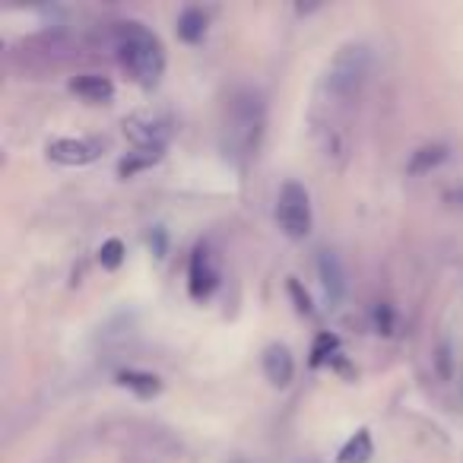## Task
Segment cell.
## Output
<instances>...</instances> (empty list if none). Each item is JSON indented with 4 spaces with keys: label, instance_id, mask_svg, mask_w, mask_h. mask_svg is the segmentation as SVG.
Instances as JSON below:
<instances>
[{
    "label": "cell",
    "instance_id": "obj_1",
    "mask_svg": "<svg viewBox=\"0 0 463 463\" xmlns=\"http://www.w3.org/2000/svg\"><path fill=\"white\" fill-rule=\"evenodd\" d=\"M118 58L143 86H153L165 70V54H162L159 39L140 22H121L118 26Z\"/></svg>",
    "mask_w": 463,
    "mask_h": 463
},
{
    "label": "cell",
    "instance_id": "obj_2",
    "mask_svg": "<svg viewBox=\"0 0 463 463\" xmlns=\"http://www.w3.org/2000/svg\"><path fill=\"white\" fill-rule=\"evenodd\" d=\"M369 76V48L365 45H346L340 48V54L334 58L330 64V74H327V86L334 95L340 99H352L359 93V86L365 83Z\"/></svg>",
    "mask_w": 463,
    "mask_h": 463
},
{
    "label": "cell",
    "instance_id": "obj_3",
    "mask_svg": "<svg viewBox=\"0 0 463 463\" xmlns=\"http://www.w3.org/2000/svg\"><path fill=\"white\" fill-rule=\"evenodd\" d=\"M276 222L289 238H308L311 232V197L298 182H286L276 197Z\"/></svg>",
    "mask_w": 463,
    "mask_h": 463
},
{
    "label": "cell",
    "instance_id": "obj_4",
    "mask_svg": "<svg viewBox=\"0 0 463 463\" xmlns=\"http://www.w3.org/2000/svg\"><path fill=\"white\" fill-rule=\"evenodd\" d=\"M219 286V270L213 263V254L207 248H197L194 257H191V270H188V292L191 298H209L213 296V289Z\"/></svg>",
    "mask_w": 463,
    "mask_h": 463
},
{
    "label": "cell",
    "instance_id": "obj_5",
    "mask_svg": "<svg viewBox=\"0 0 463 463\" xmlns=\"http://www.w3.org/2000/svg\"><path fill=\"white\" fill-rule=\"evenodd\" d=\"M48 156L54 162H61V165H89V162H95L102 156V143L86 140V137H80V140L64 137V140H54L48 147Z\"/></svg>",
    "mask_w": 463,
    "mask_h": 463
},
{
    "label": "cell",
    "instance_id": "obj_6",
    "mask_svg": "<svg viewBox=\"0 0 463 463\" xmlns=\"http://www.w3.org/2000/svg\"><path fill=\"white\" fill-rule=\"evenodd\" d=\"M263 375L273 387H286L296 375V362H292V352L282 346V343H270L263 350Z\"/></svg>",
    "mask_w": 463,
    "mask_h": 463
},
{
    "label": "cell",
    "instance_id": "obj_7",
    "mask_svg": "<svg viewBox=\"0 0 463 463\" xmlns=\"http://www.w3.org/2000/svg\"><path fill=\"white\" fill-rule=\"evenodd\" d=\"M317 273H321L324 282V292H327L330 305H340L343 302V292H346V276H343V263L334 251H324L317 257Z\"/></svg>",
    "mask_w": 463,
    "mask_h": 463
},
{
    "label": "cell",
    "instance_id": "obj_8",
    "mask_svg": "<svg viewBox=\"0 0 463 463\" xmlns=\"http://www.w3.org/2000/svg\"><path fill=\"white\" fill-rule=\"evenodd\" d=\"M70 89H74L76 95H83L86 102H108L114 95L111 80H105V76H99V74H83V76H76V80L70 83Z\"/></svg>",
    "mask_w": 463,
    "mask_h": 463
},
{
    "label": "cell",
    "instance_id": "obj_9",
    "mask_svg": "<svg viewBox=\"0 0 463 463\" xmlns=\"http://www.w3.org/2000/svg\"><path fill=\"white\" fill-rule=\"evenodd\" d=\"M371 454H375V444H371L369 429H362L343 444L340 454H336V463H369Z\"/></svg>",
    "mask_w": 463,
    "mask_h": 463
},
{
    "label": "cell",
    "instance_id": "obj_10",
    "mask_svg": "<svg viewBox=\"0 0 463 463\" xmlns=\"http://www.w3.org/2000/svg\"><path fill=\"white\" fill-rule=\"evenodd\" d=\"M444 159H448V147H444V143H429V147L416 149V153L410 156L406 172H410V175H425V172L441 165Z\"/></svg>",
    "mask_w": 463,
    "mask_h": 463
},
{
    "label": "cell",
    "instance_id": "obj_11",
    "mask_svg": "<svg viewBox=\"0 0 463 463\" xmlns=\"http://www.w3.org/2000/svg\"><path fill=\"white\" fill-rule=\"evenodd\" d=\"M203 32H207V16H203L197 7H188L182 16H178V35H182L184 41L197 45V41L203 39Z\"/></svg>",
    "mask_w": 463,
    "mask_h": 463
},
{
    "label": "cell",
    "instance_id": "obj_12",
    "mask_svg": "<svg viewBox=\"0 0 463 463\" xmlns=\"http://www.w3.org/2000/svg\"><path fill=\"white\" fill-rule=\"evenodd\" d=\"M118 381L124 384V387H130L134 394H140V396H153V394H159V378L156 375H147V371H121L118 375Z\"/></svg>",
    "mask_w": 463,
    "mask_h": 463
},
{
    "label": "cell",
    "instance_id": "obj_13",
    "mask_svg": "<svg viewBox=\"0 0 463 463\" xmlns=\"http://www.w3.org/2000/svg\"><path fill=\"white\" fill-rule=\"evenodd\" d=\"M121 261H124V242L121 238H108V242L99 248V263L105 270H118Z\"/></svg>",
    "mask_w": 463,
    "mask_h": 463
},
{
    "label": "cell",
    "instance_id": "obj_14",
    "mask_svg": "<svg viewBox=\"0 0 463 463\" xmlns=\"http://www.w3.org/2000/svg\"><path fill=\"white\" fill-rule=\"evenodd\" d=\"M336 350V336H330V334H321L317 336V343H315V350H311V365H321V362H327V356Z\"/></svg>",
    "mask_w": 463,
    "mask_h": 463
},
{
    "label": "cell",
    "instance_id": "obj_15",
    "mask_svg": "<svg viewBox=\"0 0 463 463\" xmlns=\"http://www.w3.org/2000/svg\"><path fill=\"white\" fill-rule=\"evenodd\" d=\"M289 292L298 298V311H305V315H311V305H308V296H302V289H298V282L292 280L289 282Z\"/></svg>",
    "mask_w": 463,
    "mask_h": 463
},
{
    "label": "cell",
    "instance_id": "obj_16",
    "mask_svg": "<svg viewBox=\"0 0 463 463\" xmlns=\"http://www.w3.org/2000/svg\"><path fill=\"white\" fill-rule=\"evenodd\" d=\"M448 200H450V203H457V207H463V188L450 191V194H448Z\"/></svg>",
    "mask_w": 463,
    "mask_h": 463
}]
</instances>
